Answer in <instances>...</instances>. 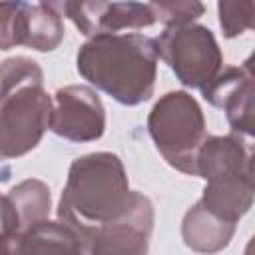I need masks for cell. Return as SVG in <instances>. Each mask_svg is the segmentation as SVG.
<instances>
[{
	"mask_svg": "<svg viewBox=\"0 0 255 255\" xmlns=\"http://www.w3.org/2000/svg\"><path fill=\"white\" fill-rule=\"evenodd\" d=\"M195 175L205 181L227 177H253L251 147L237 133L207 135L197 151Z\"/></svg>",
	"mask_w": 255,
	"mask_h": 255,
	"instance_id": "cell-11",
	"label": "cell"
},
{
	"mask_svg": "<svg viewBox=\"0 0 255 255\" xmlns=\"http://www.w3.org/2000/svg\"><path fill=\"white\" fill-rule=\"evenodd\" d=\"M253 177L213 179L207 181L199 203L211 215L237 225L253 205Z\"/></svg>",
	"mask_w": 255,
	"mask_h": 255,
	"instance_id": "cell-12",
	"label": "cell"
},
{
	"mask_svg": "<svg viewBox=\"0 0 255 255\" xmlns=\"http://www.w3.org/2000/svg\"><path fill=\"white\" fill-rule=\"evenodd\" d=\"M235 223H227L215 215H211L207 209L201 207L197 201L193 207L187 209L181 221V237L183 243L201 255H213L223 251L233 233H235Z\"/></svg>",
	"mask_w": 255,
	"mask_h": 255,
	"instance_id": "cell-13",
	"label": "cell"
},
{
	"mask_svg": "<svg viewBox=\"0 0 255 255\" xmlns=\"http://www.w3.org/2000/svg\"><path fill=\"white\" fill-rule=\"evenodd\" d=\"M147 131L161 157L181 173L195 175L197 151L207 139L201 106L183 90L161 96L149 116Z\"/></svg>",
	"mask_w": 255,
	"mask_h": 255,
	"instance_id": "cell-3",
	"label": "cell"
},
{
	"mask_svg": "<svg viewBox=\"0 0 255 255\" xmlns=\"http://www.w3.org/2000/svg\"><path fill=\"white\" fill-rule=\"evenodd\" d=\"M52 98L44 86L22 88L0 102V161L32 151L50 129Z\"/></svg>",
	"mask_w": 255,
	"mask_h": 255,
	"instance_id": "cell-5",
	"label": "cell"
},
{
	"mask_svg": "<svg viewBox=\"0 0 255 255\" xmlns=\"http://www.w3.org/2000/svg\"><path fill=\"white\" fill-rule=\"evenodd\" d=\"M60 16H66L80 34L88 38L139 30L155 24L149 4L139 2H52Z\"/></svg>",
	"mask_w": 255,
	"mask_h": 255,
	"instance_id": "cell-7",
	"label": "cell"
},
{
	"mask_svg": "<svg viewBox=\"0 0 255 255\" xmlns=\"http://www.w3.org/2000/svg\"><path fill=\"white\" fill-rule=\"evenodd\" d=\"M203 98L225 112L227 122L237 135L251 137L255 131V92H253V70L251 60L243 66L221 68L219 74L201 88Z\"/></svg>",
	"mask_w": 255,
	"mask_h": 255,
	"instance_id": "cell-9",
	"label": "cell"
},
{
	"mask_svg": "<svg viewBox=\"0 0 255 255\" xmlns=\"http://www.w3.org/2000/svg\"><path fill=\"white\" fill-rule=\"evenodd\" d=\"M0 255H86V249L70 227L46 219L0 237Z\"/></svg>",
	"mask_w": 255,
	"mask_h": 255,
	"instance_id": "cell-10",
	"label": "cell"
},
{
	"mask_svg": "<svg viewBox=\"0 0 255 255\" xmlns=\"http://www.w3.org/2000/svg\"><path fill=\"white\" fill-rule=\"evenodd\" d=\"M30 86H44V72L36 60L28 56H14L0 64V102Z\"/></svg>",
	"mask_w": 255,
	"mask_h": 255,
	"instance_id": "cell-16",
	"label": "cell"
},
{
	"mask_svg": "<svg viewBox=\"0 0 255 255\" xmlns=\"http://www.w3.org/2000/svg\"><path fill=\"white\" fill-rule=\"evenodd\" d=\"M20 231V219L8 195H0V237Z\"/></svg>",
	"mask_w": 255,
	"mask_h": 255,
	"instance_id": "cell-20",
	"label": "cell"
},
{
	"mask_svg": "<svg viewBox=\"0 0 255 255\" xmlns=\"http://www.w3.org/2000/svg\"><path fill=\"white\" fill-rule=\"evenodd\" d=\"M155 40L143 34H108L90 38L76 54L84 80L124 106L147 102L157 78Z\"/></svg>",
	"mask_w": 255,
	"mask_h": 255,
	"instance_id": "cell-1",
	"label": "cell"
},
{
	"mask_svg": "<svg viewBox=\"0 0 255 255\" xmlns=\"http://www.w3.org/2000/svg\"><path fill=\"white\" fill-rule=\"evenodd\" d=\"M217 14H219V26L223 30V36L235 38L253 28L255 4L251 0H245V2L225 0L217 4Z\"/></svg>",
	"mask_w": 255,
	"mask_h": 255,
	"instance_id": "cell-17",
	"label": "cell"
},
{
	"mask_svg": "<svg viewBox=\"0 0 255 255\" xmlns=\"http://www.w3.org/2000/svg\"><path fill=\"white\" fill-rule=\"evenodd\" d=\"M155 16V22H161L165 28L193 24L203 12L205 6L201 2H187V0H171V2H151L149 4Z\"/></svg>",
	"mask_w": 255,
	"mask_h": 255,
	"instance_id": "cell-18",
	"label": "cell"
},
{
	"mask_svg": "<svg viewBox=\"0 0 255 255\" xmlns=\"http://www.w3.org/2000/svg\"><path fill=\"white\" fill-rule=\"evenodd\" d=\"M6 195L18 213L20 231L48 219L52 207V195H50V187L44 181L24 179L16 183Z\"/></svg>",
	"mask_w": 255,
	"mask_h": 255,
	"instance_id": "cell-15",
	"label": "cell"
},
{
	"mask_svg": "<svg viewBox=\"0 0 255 255\" xmlns=\"http://www.w3.org/2000/svg\"><path fill=\"white\" fill-rule=\"evenodd\" d=\"M50 129L70 141H94L106 131V110L100 96L88 86H64L52 100Z\"/></svg>",
	"mask_w": 255,
	"mask_h": 255,
	"instance_id": "cell-8",
	"label": "cell"
},
{
	"mask_svg": "<svg viewBox=\"0 0 255 255\" xmlns=\"http://www.w3.org/2000/svg\"><path fill=\"white\" fill-rule=\"evenodd\" d=\"M129 181L122 159L112 151L86 153L72 161L58 203V221L82 241L120 215L129 199Z\"/></svg>",
	"mask_w": 255,
	"mask_h": 255,
	"instance_id": "cell-2",
	"label": "cell"
},
{
	"mask_svg": "<svg viewBox=\"0 0 255 255\" xmlns=\"http://www.w3.org/2000/svg\"><path fill=\"white\" fill-rule=\"evenodd\" d=\"M24 4L26 2H0V50L22 46Z\"/></svg>",
	"mask_w": 255,
	"mask_h": 255,
	"instance_id": "cell-19",
	"label": "cell"
},
{
	"mask_svg": "<svg viewBox=\"0 0 255 255\" xmlns=\"http://www.w3.org/2000/svg\"><path fill=\"white\" fill-rule=\"evenodd\" d=\"M64 40V22L54 4L34 2L24 4V40L36 52H52Z\"/></svg>",
	"mask_w": 255,
	"mask_h": 255,
	"instance_id": "cell-14",
	"label": "cell"
},
{
	"mask_svg": "<svg viewBox=\"0 0 255 255\" xmlns=\"http://www.w3.org/2000/svg\"><path fill=\"white\" fill-rule=\"evenodd\" d=\"M155 40L161 58L185 88H203L223 68V54L207 26L185 24L165 28Z\"/></svg>",
	"mask_w": 255,
	"mask_h": 255,
	"instance_id": "cell-4",
	"label": "cell"
},
{
	"mask_svg": "<svg viewBox=\"0 0 255 255\" xmlns=\"http://www.w3.org/2000/svg\"><path fill=\"white\" fill-rule=\"evenodd\" d=\"M155 209L147 195L131 191L126 207L84 243L86 255H147Z\"/></svg>",
	"mask_w": 255,
	"mask_h": 255,
	"instance_id": "cell-6",
	"label": "cell"
}]
</instances>
